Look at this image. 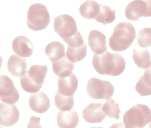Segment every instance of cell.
I'll list each match as a JSON object with an SVG mask.
<instances>
[{
    "label": "cell",
    "mask_w": 151,
    "mask_h": 128,
    "mask_svg": "<svg viewBox=\"0 0 151 128\" xmlns=\"http://www.w3.org/2000/svg\"><path fill=\"white\" fill-rule=\"evenodd\" d=\"M92 65L98 73L117 76L124 71L126 67L125 59L120 54L108 51L102 54H94Z\"/></svg>",
    "instance_id": "cell-1"
},
{
    "label": "cell",
    "mask_w": 151,
    "mask_h": 128,
    "mask_svg": "<svg viewBox=\"0 0 151 128\" xmlns=\"http://www.w3.org/2000/svg\"><path fill=\"white\" fill-rule=\"evenodd\" d=\"M136 37V30L132 24L121 22L115 27L109 38V48L115 52L123 51L132 45Z\"/></svg>",
    "instance_id": "cell-2"
},
{
    "label": "cell",
    "mask_w": 151,
    "mask_h": 128,
    "mask_svg": "<svg viewBox=\"0 0 151 128\" xmlns=\"http://www.w3.org/2000/svg\"><path fill=\"white\" fill-rule=\"evenodd\" d=\"M47 65H33L20 78V84L24 90L29 93H36L42 88L47 73Z\"/></svg>",
    "instance_id": "cell-3"
},
{
    "label": "cell",
    "mask_w": 151,
    "mask_h": 128,
    "mask_svg": "<svg viewBox=\"0 0 151 128\" xmlns=\"http://www.w3.org/2000/svg\"><path fill=\"white\" fill-rule=\"evenodd\" d=\"M151 120V111L147 106L138 104L126 111L123 123L126 128H143Z\"/></svg>",
    "instance_id": "cell-4"
},
{
    "label": "cell",
    "mask_w": 151,
    "mask_h": 128,
    "mask_svg": "<svg viewBox=\"0 0 151 128\" xmlns=\"http://www.w3.org/2000/svg\"><path fill=\"white\" fill-rule=\"evenodd\" d=\"M27 15V26L33 31L45 29L51 20L47 7L42 4L36 3L31 5Z\"/></svg>",
    "instance_id": "cell-5"
},
{
    "label": "cell",
    "mask_w": 151,
    "mask_h": 128,
    "mask_svg": "<svg viewBox=\"0 0 151 128\" xmlns=\"http://www.w3.org/2000/svg\"><path fill=\"white\" fill-rule=\"evenodd\" d=\"M114 89L110 82L95 77L89 79L86 88L88 95L94 99H109L114 95Z\"/></svg>",
    "instance_id": "cell-6"
},
{
    "label": "cell",
    "mask_w": 151,
    "mask_h": 128,
    "mask_svg": "<svg viewBox=\"0 0 151 128\" xmlns=\"http://www.w3.org/2000/svg\"><path fill=\"white\" fill-rule=\"evenodd\" d=\"M54 28L64 41L75 35L78 31L75 19L67 14H61L55 18Z\"/></svg>",
    "instance_id": "cell-7"
},
{
    "label": "cell",
    "mask_w": 151,
    "mask_h": 128,
    "mask_svg": "<svg viewBox=\"0 0 151 128\" xmlns=\"http://www.w3.org/2000/svg\"><path fill=\"white\" fill-rule=\"evenodd\" d=\"M128 19L137 21L141 17H151V1H134L130 2L125 9Z\"/></svg>",
    "instance_id": "cell-8"
},
{
    "label": "cell",
    "mask_w": 151,
    "mask_h": 128,
    "mask_svg": "<svg viewBox=\"0 0 151 128\" xmlns=\"http://www.w3.org/2000/svg\"><path fill=\"white\" fill-rule=\"evenodd\" d=\"M20 96L12 80L6 75L0 76V98L7 104L14 105L19 100Z\"/></svg>",
    "instance_id": "cell-9"
},
{
    "label": "cell",
    "mask_w": 151,
    "mask_h": 128,
    "mask_svg": "<svg viewBox=\"0 0 151 128\" xmlns=\"http://www.w3.org/2000/svg\"><path fill=\"white\" fill-rule=\"evenodd\" d=\"M0 117L1 126H13L19 120L20 113L15 105L1 102L0 104Z\"/></svg>",
    "instance_id": "cell-10"
},
{
    "label": "cell",
    "mask_w": 151,
    "mask_h": 128,
    "mask_svg": "<svg viewBox=\"0 0 151 128\" xmlns=\"http://www.w3.org/2000/svg\"><path fill=\"white\" fill-rule=\"evenodd\" d=\"M103 105L100 103L88 105L83 110V118L90 123L101 122L106 116L102 109Z\"/></svg>",
    "instance_id": "cell-11"
},
{
    "label": "cell",
    "mask_w": 151,
    "mask_h": 128,
    "mask_svg": "<svg viewBox=\"0 0 151 128\" xmlns=\"http://www.w3.org/2000/svg\"><path fill=\"white\" fill-rule=\"evenodd\" d=\"M12 48L17 55L25 58L30 57L34 51V46L31 41L23 36H19L14 39Z\"/></svg>",
    "instance_id": "cell-12"
},
{
    "label": "cell",
    "mask_w": 151,
    "mask_h": 128,
    "mask_svg": "<svg viewBox=\"0 0 151 128\" xmlns=\"http://www.w3.org/2000/svg\"><path fill=\"white\" fill-rule=\"evenodd\" d=\"M30 107L34 112L44 113L49 109L50 100L47 95L42 91L31 95L29 100Z\"/></svg>",
    "instance_id": "cell-13"
},
{
    "label": "cell",
    "mask_w": 151,
    "mask_h": 128,
    "mask_svg": "<svg viewBox=\"0 0 151 128\" xmlns=\"http://www.w3.org/2000/svg\"><path fill=\"white\" fill-rule=\"evenodd\" d=\"M88 40L91 50L95 54H102L106 51V36L100 31L92 30L89 34Z\"/></svg>",
    "instance_id": "cell-14"
},
{
    "label": "cell",
    "mask_w": 151,
    "mask_h": 128,
    "mask_svg": "<svg viewBox=\"0 0 151 128\" xmlns=\"http://www.w3.org/2000/svg\"><path fill=\"white\" fill-rule=\"evenodd\" d=\"M78 84L77 77L75 74L72 73L66 77H59L58 90L64 96L71 97L76 92Z\"/></svg>",
    "instance_id": "cell-15"
},
{
    "label": "cell",
    "mask_w": 151,
    "mask_h": 128,
    "mask_svg": "<svg viewBox=\"0 0 151 128\" xmlns=\"http://www.w3.org/2000/svg\"><path fill=\"white\" fill-rule=\"evenodd\" d=\"M79 121V115L74 109L60 111L57 115V124L60 128H76Z\"/></svg>",
    "instance_id": "cell-16"
},
{
    "label": "cell",
    "mask_w": 151,
    "mask_h": 128,
    "mask_svg": "<svg viewBox=\"0 0 151 128\" xmlns=\"http://www.w3.org/2000/svg\"><path fill=\"white\" fill-rule=\"evenodd\" d=\"M7 68L9 73L13 76L22 77L27 72L26 60L16 54H13L8 61Z\"/></svg>",
    "instance_id": "cell-17"
},
{
    "label": "cell",
    "mask_w": 151,
    "mask_h": 128,
    "mask_svg": "<svg viewBox=\"0 0 151 128\" xmlns=\"http://www.w3.org/2000/svg\"><path fill=\"white\" fill-rule=\"evenodd\" d=\"M132 58L134 63L139 68L146 69L151 65V57L147 49L135 45L133 50Z\"/></svg>",
    "instance_id": "cell-18"
},
{
    "label": "cell",
    "mask_w": 151,
    "mask_h": 128,
    "mask_svg": "<svg viewBox=\"0 0 151 128\" xmlns=\"http://www.w3.org/2000/svg\"><path fill=\"white\" fill-rule=\"evenodd\" d=\"M54 73L59 77L68 76L72 73L74 68V64L70 61L67 57L56 62H52Z\"/></svg>",
    "instance_id": "cell-19"
},
{
    "label": "cell",
    "mask_w": 151,
    "mask_h": 128,
    "mask_svg": "<svg viewBox=\"0 0 151 128\" xmlns=\"http://www.w3.org/2000/svg\"><path fill=\"white\" fill-rule=\"evenodd\" d=\"M45 54L52 62L59 61L65 56V47L60 42H52L46 47Z\"/></svg>",
    "instance_id": "cell-20"
},
{
    "label": "cell",
    "mask_w": 151,
    "mask_h": 128,
    "mask_svg": "<svg viewBox=\"0 0 151 128\" xmlns=\"http://www.w3.org/2000/svg\"><path fill=\"white\" fill-rule=\"evenodd\" d=\"M135 89L141 97L151 95V64L145 70L135 87Z\"/></svg>",
    "instance_id": "cell-21"
},
{
    "label": "cell",
    "mask_w": 151,
    "mask_h": 128,
    "mask_svg": "<svg viewBox=\"0 0 151 128\" xmlns=\"http://www.w3.org/2000/svg\"><path fill=\"white\" fill-rule=\"evenodd\" d=\"M100 10V4L94 1H87L81 4L79 8V13L86 19H95Z\"/></svg>",
    "instance_id": "cell-22"
},
{
    "label": "cell",
    "mask_w": 151,
    "mask_h": 128,
    "mask_svg": "<svg viewBox=\"0 0 151 128\" xmlns=\"http://www.w3.org/2000/svg\"><path fill=\"white\" fill-rule=\"evenodd\" d=\"M87 52V45L85 43L81 47L73 48L68 46L66 56L72 63H75L83 59L86 57Z\"/></svg>",
    "instance_id": "cell-23"
},
{
    "label": "cell",
    "mask_w": 151,
    "mask_h": 128,
    "mask_svg": "<svg viewBox=\"0 0 151 128\" xmlns=\"http://www.w3.org/2000/svg\"><path fill=\"white\" fill-rule=\"evenodd\" d=\"M116 10H112L110 7L100 4V10L95 20L104 25L114 22L116 18Z\"/></svg>",
    "instance_id": "cell-24"
},
{
    "label": "cell",
    "mask_w": 151,
    "mask_h": 128,
    "mask_svg": "<svg viewBox=\"0 0 151 128\" xmlns=\"http://www.w3.org/2000/svg\"><path fill=\"white\" fill-rule=\"evenodd\" d=\"M55 105L60 111H69L73 108L74 105V96L67 97L62 95L57 90L55 97Z\"/></svg>",
    "instance_id": "cell-25"
},
{
    "label": "cell",
    "mask_w": 151,
    "mask_h": 128,
    "mask_svg": "<svg viewBox=\"0 0 151 128\" xmlns=\"http://www.w3.org/2000/svg\"><path fill=\"white\" fill-rule=\"evenodd\" d=\"M106 115L109 117H113L115 119H119L121 113L119 105L115 103L113 99L107 100L102 108Z\"/></svg>",
    "instance_id": "cell-26"
},
{
    "label": "cell",
    "mask_w": 151,
    "mask_h": 128,
    "mask_svg": "<svg viewBox=\"0 0 151 128\" xmlns=\"http://www.w3.org/2000/svg\"><path fill=\"white\" fill-rule=\"evenodd\" d=\"M139 45L142 48L151 46V28H145L139 31L137 36Z\"/></svg>",
    "instance_id": "cell-27"
},
{
    "label": "cell",
    "mask_w": 151,
    "mask_h": 128,
    "mask_svg": "<svg viewBox=\"0 0 151 128\" xmlns=\"http://www.w3.org/2000/svg\"><path fill=\"white\" fill-rule=\"evenodd\" d=\"M40 117L32 116L27 125V128H42L40 125Z\"/></svg>",
    "instance_id": "cell-28"
},
{
    "label": "cell",
    "mask_w": 151,
    "mask_h": 128,
    "mask_svg": "<svg viewBox=\"0 0 151 128\" xmlns=\"http://www.w3.org/2000/svg\"><path fill=\"white\" fill-rule=\"evenodd\" d=\"M109 128H126L123 123L114 124H112Z\"/></svg>",
    "instance_id": "cell-29"
},
{
    "label": "cell",
    "mask_w": 151,
    "mask_h": 128,
    "mask_svg": "<svg viewBox=\"0 0 151 128\" xmlns=\"http://www.w3.org/2000/svg\"><path fill=\"white\" fill-rule=\"evenodd\" d=\"M149 126H150V128H151V120L149 123Z\"/></svg>",
    "instance_id": "cell-30"
},
{
    "label": "cell",
    "mask_w": 151,
    "mask_h": 128,
    "mask_svg": "<svg viewBox=\"0 0 151 128\" xmlns=\"http://www.w3.org/2000/svg\"><path fill=\"white\" fill-rule=\"evenodd\" d=\"M91 128H103L102 127H92Z\"/></svg>",
    "instance_id": "cell-31"
}]
</instances>
